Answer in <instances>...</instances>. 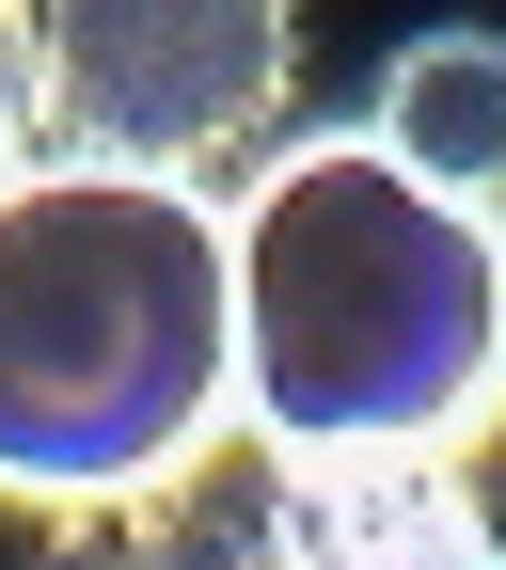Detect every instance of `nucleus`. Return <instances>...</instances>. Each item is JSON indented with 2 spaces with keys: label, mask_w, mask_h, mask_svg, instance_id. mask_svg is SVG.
I'll return each mask as SVG.
<instances>
[{
  "label": "nucleus",
  "mask_w": 506,
  "mask_h": 570,
  "mask_svg": "<svg viewBox=\"0 0 506 570\" xmlns=\"http://www.w3.org/2000/svg\"><path fill=\"white\" fill-rule=\"evenodd\" d=\"M222 333L269 444H475L506 381V238L380 127L285 142L222 206Z\"/></svg>",
  "instance_id": "obj_1"
},
{
  "label": "nucleus",
  "mask_w": 506,
  "mask_h": 570,
  "mask_svg": "<svg viewBox=\"0 0 506 570\" xmlns=\"http://www.w3.org/2000/svg\"><path fill=\"white\" fill-rule=\"evenodd\" d=\"M222 206L127 159L0 175V491L17 508H142L222 460Z\"/></svg>",
  "instance_id": "obj_2"
},
{
  "label": "nucleus",
  "mask_w": 506,
  "mask_h": 570,
  "mask_svg": "<svg viewBox=\"0 0 506 570\" xmlns=\"http://www.w3.org/2000/svg\"><path fill=\"white\" fill-rule=\"evenodd\" d=\"M301 96V0H32V159L222 175Z\"/></svg>",
  "instance_id": "obj_3"
},
{
  "label": "nucleus",
  "mask_w": 506,
  "mask_h": 570,
  "mask_svg": "<svg viewBox=\"0 0 506 570\" xmlns=\"http://www.w3.org/2000/svg\"><path fill=\"white\" fill-rule=\"evenodd\" d=\"M475 444H269V491L238 508L254 554H317V570H475Z\"/></svg>",
  "instance_id": "obj_4"
},
{
  "label": "nucleus",
  "mask_w": 506,
  "mask_h": 570,
  "mask_svg": "<svg viewBox=\"0 0 506 570\" xmlns=\"http://www.w3.org/2000/svg\"><path fill=\"white\" fill-rule=\"evenodd\" d=\"M490 96H506V48L475 32V17H444V32H411L396 63H380V142L427 175V190H459V206H490V175H506V142H490Z\"/></svg>",
  "instance_id": "obj_5"
},
{
  "label": "nucleus",
  "mask_w": 506,
  "mask_h": 570,
  "mask_svg": "<svg viewBox=\"0 0 506 570\" xmlns=\"http://www.w3.org/2000/svg\"><path fill=\"white\" fill-rule=\"evenodd\" d=\"M32 159V0H0V175Z\"/></svg>",
  "instance_id": "obj_6"
}]
</instances>
